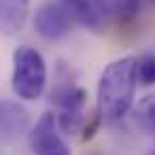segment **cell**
Returning a JSON list of instances; mask_svg holds the SVG:
<instances>
[{
    "label": "cell",
    "instance_id": "cell-2",
    "mask_svg": "<svg viewBox=\"0 0 155 155\" xmlns=\"http://www.w3.org/2000/svg\"><path fill=\"white\" fill-rule=\"evenodd\" d=\"M13 91L21 100H36L47 85V64L41 51L30 45H21L13 53Z\"/></svg>",
    "mask_w": 155,
    "mask_h": 155
},
{
    "label": "cell",
    "instance_id": "cell-8",
    "mask_svg": "<svg viewBox=\"0 0 155 155\" xmlns=\"http://www.w3.org/2000/svg\"><path fill=\"white\" fill-rule=\"evenodd\" d=\"M0 123H2V140H13L28 127V113L13 100H2L0 106Z\"/></svg>",
    "mask_w": 155,
    "mask_h": 155
},
{
    "label": "cell",
    "instance_id": "cell-7",
    "mask_svg": "<svg viewBox=\"0 0 155 155\" xmlns=\"http://www.w3.org/2000/svg\"><path fill=\"white\" fill-rule=\"evenodd\" d=\"M30 13V0H0V24L7 36L24 30Z\"/></svg>",
    "mask_w": 155,
    "mask_h": 155
},
{
    "label": "cell",
    "instance_id": "cell-6",
    "mask_svg": "<svg viewBox=\"0 0 155 155\" xmlns=\"http://www.w3.org/2000/svg\"><path fill=\"white\" fill-rule=\"evenodd\" d=\"M60 5L68 11L72 19L89 30H98L106 17V2L104 0H60Z\"/></svg>",
    "mask_w": 155,
    "mask_h": 155
},
{
    "label": "cell",
    "instance_id": "cell-9",
    "mask_svg": "<svg viewBox=\"0 0 155 155\" xmlns=\"http://www.w3.org/2000/svg\"><path fill=\"white\" fill-rule=\"evenodd\" d=\"M136 119L138 123L155 138V94L144 96L136 106Z\"/></svg>",
    "mask_w": 155,
    "mask_h": 155
},
{
    "label": "cell",
    "instance_id": "cell-3",
    "mask_svg": "<svg viewBox=\"0 0 155 155\" xmlns=\"http://www.w3.org/2000/svg\"><path fill=\"white\" fill-rule=\"evenodd\" d=\"M58 125L60 123L53 113H45L36 121V125L30 130V147L34 155H72Z\"/></svg>",
    "mask_w": 155,
    "mask_h": 155
},
{
    "label": "cell",
    "instance_id": "cell-5",
    "mask_svg": "<svg viewBox=\"0 0 155 155\" xmlns=\"http://www.w3.org/2000/svg\"><path fill=\"white\" fill-rule=\"evenodd\" d=\"M60 104L58 123L64 132H74L83 121V108H85V91L74 85H64L55 94Z\"/></svg>",
    "mask_w": 155,
    "mask_h": 155
},
{
    "label": "cell",
    "instance_id": "cell-4",
    "mask_svg": "<svg viewBox=\"0 0 155 155\" xmlns=\"http://www.w3.org/2000/svg\"><path fill=\"white\" fill-rule=\"evenodd\" d=\"M34 28L47 41H60L70 32V15L62 5L45 2L34 13Z\"/></svg>",
    "mask_w": 155,
    "mask_h": 155
},
{
    "label": "cell",
    "instance_id": "cell-10",
    "mask_svg": "<svg viewBox=\"0 0 155 155\" xmlns=\"http://www.w3.org/2000/svg\"><path fill=\"white\" fill-rule=\"evenodd\" d=\"M138 81L142 85H155V55L138 58Z\"/></svg>",
    "mask_w": 155,
    "mask_h": 155
},
{
    "label": "cell",
    "instance_id": "cell-1",
    "mask_svg": "<svg viewBox=\"0 0 155 155\" xmlns=\"http://www.w3.org/2000/svg\"><path fill=\"white\" fill-rule=\"evenodd\" d=\"M138 85V60L119 58L110 62L98 81V113L106 121L121 119L134 104Z\"/></svg>",
    "mask_w": 155,
    "mask_h": 155
},
{
    "label": "cell",
    "instance_id": "cell-11",
    "mask_svg": "<svg viewBox=\"0 0 155 155\" xmlns=\"http://www.w3.org/2000/svg\"><path fill=\"white\" fill-rule=\"evenodd\" d=\"M115 5L121 13L125 15H134L138 11V5H140V0H115Z\"/></svg>",
    "mask_w": 155,
    "mask_h": 155
}]
</instances>
